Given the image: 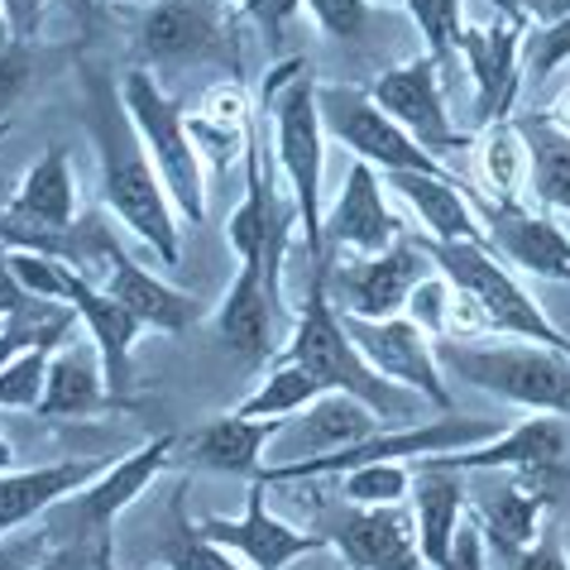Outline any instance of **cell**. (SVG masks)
Segmentation results:
<instances>
[{"label":"cell","mask_w":570,"mask_h":570,"mask_svg":"<svg viewBox=\"0 0 570 570\" xmlns=\"http://www.w3.org/2000/svg\"><path fill=\"white\" fill-rule=\"evenodd\" d=\"M82 91H87L82 125L91 135L97 173H101V207L120 226H130L164 268H178L183 264V216L173 207L164 178H158L130 110H125L120 87H110V77H101L97 68H82Z\"/></svg>","instance_id":"cell-1"},{"label":"cell","mask_w":570,"mask_h":570,"mask_svg":"<svg viewBox=\"0 0 570 570\" xmlns=\"http://www.w3.org/2000/svg\"><path fill=\"white\" fill-rule=\"evenodd\" d=\"M264 120L274 130V164L278 178L288 187L293 207H297V226H303V249L312 264L326 259V240H322V220H326V202H322V183H326V125H322V101H316V82L307 72L303 58L278 62L264 77Z\"/></svg>","instance_id":"cell-2"},{"label":"cell","mask_w":570,"mask_h":570,"mask_svg":"<svg viewBox=\"0 0 570 570\" xmlns=\"http://www.w3.org/2000/svg\"><path fill=\"white\" fill-rule=\"evenodd\" d=\"M278 360L303 364V370H312L331 393H345V399H360L364 407H374L384 426H403L417 413L413 393L389 384V379L355 351L351 331H345L336 303H331L326 259L316 264V274L303 293V307L293 312V331H288V345L278 351Z\"/></svg>","instance_id":"cell-3"},{"label":"cell","mask_w":570,"mask_h":570,"mask_svg":"<svg viewBox=\"0 0 570 570\" xmlns=\"http://www.w3.org/2000/svg\"><path fill=\"white\" fill-rule=\"evenodd\" d=\"M441 370H455L480 393L522 407V413H570V360L532 341H446Z\"/></svg>","instance_id":"cell-4"},{"label":"cell","mask_w":570,"mask_h":570,"mask_svg":"<svg viewBox=\"0 0 570 570\" xmlns=\"http://www.w3.org/2000/svg\"><path fill=\"white\" fill-rule=\"evenodd\" d=\"M120 97L178 216L187 226H202L207 220V164H202L193 135H187V110L168 97L164 82H158L154 68H145V62L120 72Z\"/></svg>","instance_id":"cell-5"},{"label":"cell","mask_w":570,"mask_h":570,"mask_svg":"<svg viewBox=\"0 0 570 570\" xmlns=\"http://www.w3.org/2000/svg\"><path fill=\"white\" fill-rule=\"evenodd\" d=\"M426 255H432V264L455 283V288H465L474 297V307L484 312L489 336L532 341V345H547V351H561L570 360V336L551 322V316L542 312V303L532 297V288H522V278L489 245H436V240H426Z\"/></svg>","instance_id":"cell-6"},{"label":"cell","mask_w":570,"mask_h":570,"mask_svg":"<svg viewBox=\"0 0 570 570\" xmlns=\"http://www.w3.org/2000/svg\"><path fill=\"white\" fill-rule=\"evenodd\" d=\"M293 226H297L293 197L278 193L274 173H268V158H264L259 135H249V149H245V193H240V202H235V212L226 220V245L235 249V264H259L264 288L274 293V303L283 312H288V297H283V259H288V230Z\"/></svg>","instance_id":"cell-7"},{"label":"cell","mask_w":570,"mask_h":570,"mask_svg":"<svg viewBox=\"0 0 570 570\" xmlns=\"http://www.w3.org/2000/svg\"><path fill=\"white\" fill-rule=\"evenodd\" d=\"M432 255H426L422 235H403L399 245L379 249V255H355V259H331L326 255V278H331V303L341 316H364V322H389V316L407 312L417 283L432 274Z\"/></svg>","instance_id":"cell-8"},{"label":"cell","mask_w":570,"mask_h":570,"mask_svg":"<svg viewBox=\"0 0 570 570\" xmlns=\"http://www.w3.org/2000/svg\"><path fill=\"white\" fill-rule=\"evenodd\" d=\"M316 101H322L326 139H336L341 149H351L360 164H370L379 173H436V178H451V168L436 164L393 116H384L370 91L316 87Z\"/></svg>","instance_id":"cell-9"},{"label":"cell","mask_w":570,"mask_h":570,"mask_svg":"<svg viewBox=\"0 0 570 570\" xmlns=\"http://www.w3.org/2000/svg\"><path fill=\"white\" fill-rule=\"evenodd\" d=\"M173 446H178V436H149L145 446H135L130 455L110 461L106 474H97L87 489H77L72 499H62L58 509L49 513L53 528H68L72 542H87V547L110 542L116 518L173 465Z\"/></svg>","instance_id":"cell-10"},{"label":"cell","mask_w":570,"mask_h":570,"mask_svg":"<svg viewBox=\"0 0 570 570\" xmlns=\"http://www.w3.org/2000/svg\"><path fill=\"white\" fill-rule=\"evenodd\" d=\"M570 461V413H528L522 422L503 426L499 436L480 441L465 451H441L426 455L413 465H432V470H455V474H518V480H537L547 484L551 474Z\"/></svg>","instance_id":"cell-11"},{"label":"cell","mask_w":570,"mask_h":570,"mask_svg":"<svg viewBox=\"0 0 570 570\" xmlns=\"http://www.w3.org/2000/svg\"><path fill=\"white\" fill-rule=\"evenodd\" d=\"M370 97H374V106L384 110V116L399 120L403 130L436 158V164H446L451 154H461V149L474 145V135L455 130V120L446 110V87H441L436 58L417 53V58L399 62V68L379 72L374 87H370Z\"/></svg>","instance_id":"cell-12"},{"label":"cell","mask_w":570,"mask_h":570,"mask_svg":"<svg viewBox=\"0 0 570 570\" xmlns=\"http://www.w3.org/2000/svg\"><path fill=\"white\" fill-rule=\"evenodd\" d=\"M264 489H268L264 480H249L245 509L235 518H202L197 532L207 537V542L226 547L245 570H288L303 557H322V551H331L326 532L293 528V522H283L274 509H268Z\"/></svg>","instance_id":"cell-13"},{"label":"cell","mask_w":570,"mask_h":570,"mask_svg":"<svg viewBox=\"0 0 570 570\" xmlns=\"http://www.w3.org/2000/svg\"><path fill=\"white\" fill-rule=\"evenodd\" d=\"M345 331H351L355 351L374 364L389 384L407 389L413 399H422L426 407L446 413L451 407V389H446V370H441V355L432 336L413 322V316H389V322H364V316H341Z\"/></svg>","instance_id":"cell-14"},{"label":"cell","mask_w":570,"mask_h":570,"mask_svg":"<svg viewBox=\"0 0 570 570\" xmlns=\"http://www.w3.org/2000/svg\"><path fill=\"white\" fill-rule=\"evenodd\" d=\"M528 10H494V20L461 29V58L474 82V110H480V130L494 120L513 116L518 87H522V49H528Z\"/></svg>","instance_id":"cell-15"},{"label":"cell","mask_w":570,"mask_h":570,"mask_svg":"<svg viewBox=\"0 0 570 570\" xmlns=\"http://www.w3.org/2000/svg\"><path fill=\"white\" fill-rule=\"evenodd\" d=\"M135 39L149 58L145 68L183 58H235V14L226 0H149Z\"/></svg>","instance_id":"cell-16"},{"label":"cell","mask_w":570,"mask_h":570,"mask_svg":"<svg viewBox=\"0 0 570 570\" xmlns=\"http://www.w3.org/2000/svg\"><path fill=\"white\" fill-rule=\"evenodd\" d=\"M216 326V341L245 364V370L264 374L268 364L278 360V351L288 345V331H293V316L274 303V293L264 288V274L259 264H235V278L220 307L212 316Z\"/></svg>","instance_id":"cell-17"},{"label":"cell","mask_w":570,"mask_h":570,"mask_svg":"<svg viewBox=\"0 0 570 570\" xmlns=\"http://www.w3.org/2000/svg\"><path fill=\"white\" fill-rule=\"evenodd\" d=\"M326 542L345 570H432L417 547L413 509H403V503H389V509H355V503H345L331 518Z\"/></svg>","instance_id":"cell-18"},{"label":"cell","mask_w":570,"mask_h":570,"mask_svg":"<svg viewBox=\"0 0 570 570\" xmlns=\"http://www.w3.org/2000/svg\"><path fill=\"white\" fill-rule=\"evenodd\" d=\"M322 240H326V255H379V249L399 245L403 240V216L389 207V193L379 183V168L360 164L345 173L336 202L326 207V220H322Z\"/></svg>","instance_id":"cell-19"},{"label":"cell","mask_w":570,"mask_h":570,"mask_svg":"<svg viewBox=\"0 0 570 570\" xmlns=\"http://www.w3.org/2000/svg\"><path fill=\"white\" fill-rule=\"evenodd\" d=\"M101 288L116 297L120 307H130L139 322H145L149 336H187V331L202 326V316H207V303H202L197 293H187V288H178V283L149 274V268L120 245L110 249Z\"/></svg>","instance_id":"cell-20"},{"label":"cell","mask_w":570,"mask_h":570,"mask_svg":"<svg viewBox=\"0 0 570 570\" xmlns=\"http://www.w3.org/2000/svg\"><path fill=\"white\" fill-rule=\"evenodd\" d=\"M484 226H489V249L509 268H518L528 278L570 283V230L551 212H532V207L494 212L489 207Z\"/></svg>","instance_id":"cell-21"},{"label":"cell","mask_w":570,"mask_h":570,"mask_svg":"<svg viewBox=\"0 0 570 570\" xmlns=\"http://www.w3.org/2000/svg\"><path fill=\"white\" fill-rule=\"evenodd\" d=\"M283 432V422H259V417H240V413H226V417H212L193 426L187 436H178L173 446V461L178 465H193V470H212V474H245L255 480L264 470V446H274Z\"/></svg>","instance_id":"cell-22"},{"label":"cell","mask_w":570,"mask_h":570,"mask_svg":"<svg viewBox=\"0 0 570 570\" xmlns=\"http://www.w3.org/2000/svg\"><path fill=\"white\" fill-rule=\"evenodd\" d=\"M110 470V455H82V461H53L35 470H6L0 474V537L29 528L35 518L53 513L62 499L87 489L97 474Z\"/></svg>","instance_id":"cell-23"},{"label":"cell","mask_w":570,"mask_h":570,"mask_svg":"<svg viewBox=\"0 0 570 570\" xmlns=\"http://www.w3.org/2000/svg\"><path fill=\"white\" fill-rule=\"evenodd\" d=\"M389 187L403 197V207L417 216L426 240L436 245H489V226L474 212V202L461 193L455 178L436 173H384Z\"/></svg>","instance_id":"cell-24"},{"label":"cell","mask_w":570,"mask_h":570,"mask_svg":"<svg viewBox=\"0 0 570 570\" xmlns=\"http://www.w3.org/2000/svg\"><path fill=\"white\" fill-rule=\"evenodd\" d=\"M120 399L116 389L106 384V370H101V355L97 345H77L68 341L49 364V384H43V399H39V417L49 422H87V417H106L116 413Z\"/></svg>","instance_id":"cell-25"},{"label":"cell","mask_w":570,"mask_h":570,"mask_svg":"<svg viewBox=\"0 0 570 570\" xmlns=\"http://www.w3.org/2000/svg\"><path fill=\"white\" fill-rule=\"evenodd\" d=\"M474 522L484 528L489 557H499L503 566H513L547 528V484L537 480H503L489 494L470 503Z\"/></svg>","instance_id":"cell-26"},{"label":"cell","mask_w":570,"mask_h":570,"mask_svg":"<svg viewBox=\"0 0 570 570\" xmlns=\"http://www.w3.org/2000/svg\"><path fill=\"white\" fill-rule=\"evenodd\" d=\"M474 183L494 212L532 207V145L528 130L513 120H494L474 135Z\"/></svg>","instance_id":"cell-27"},{"label":"cell","mask_w":570,"mask_h":570,"mask_svg":"<svg viewBox=\"0 0 570 570\" xmlns=\"http://www.w3.org/2000/svg\"><path fill=\"white\" fill-rule=\"evenodd\" d=\"M384 432L374 407H364L360 399H345V393H326L322 403H312L307 413H297L293 422H283L278 441H288V455L278 465L293 461H312V455H331L341 446H355V441Z\"/></svg>","instance_id":"cell-28"},{"label":"cell","mask_w":570,"mask_h":570,"mask_svg":"<svg viewBox=\"0 0 570 570\" xmlns=\"http://www.w3.org/2000/svg\"><path fill=\"white\" fill-rule=\"evenodd\" d=\"M413 522H417V547L426 566H441L446 551L461 532V522L470 518V489L465 474L455 470H432V465H413Z\"/></svg>","instance_id":"cell-29"},{"label":"cell","mask_w":570,"mask_h":570,"mask_svg":"<svg viewBox=\"0 0 570 570\" xmlns=\"http://www.w3.org/2000/svg\"><path fill=\"white\" fill-rule=\"evenodd\" d=\"M403 316H413V322L426 331L432 341H474V336H489V326H484V312L474 307V297L465 288H455V283L441 274V268H432L413 297H407V312Z\"/></svg>","instance_id":"cell-30"},{"label":"cell","mask_w":570,"mask_h":570,"mask_svg":"<svg viewBox=\"0 0 570 570\" xmlns=\"http://www.w3.org/2000/svg\"><path fill=\"white\" fill-rule=\"evenodd\" d=\"M326 384L316 379L303 364H288V360H274L268 370L259 374V384L235 403L240 417H259V422H293L297 413H307L312 403L326 399Z\"/></svg>","instance_id":"cell-31"},{"label":"cell","mask_w":570,"mask_h":570,"mask_svg":"<svg viewBox=\"0 0 570 570\" xmlns=\"http://www.w3.org/2000/svg\"><path fill=\"white\" fill-rule=\"evenodd\" d=\"M522 130L532 145V202L551 216H570V135L551 130L537 116Z\"/></svg>","instance_id":"cell-32"},{"label":"cell","mask_w":570,"mask_h":570,"mask_svg":"<svg viewBox=\"0 0 570 570\" xmlns=\"http://www.w3.org/2000/svg\"><path fill=\"white\" fill-rule=\"evenodd\" d=\"M183 499H187V489H178V499H173V537L158 547V557H164L158 566H168V570H245L226 547L207 542V537L197 532V522L183 518Z\"/></svg>","instance_id":"cell-33"},{"label":"cell","mask_w":570,"mask_h":570,"mask_svg":"<svg viewBox=\"0 0 570 570\" xmlns=\"http://www.w3.org/2000/svg\"><path fill=\"white\" fill-rule=\"evenodd\" d=\"M407 20L417 24L426 43V58H436V68L446 72L451 58L461 53V29H465V0H403Z\"/></svg>","instance_id":"cell-34"},{"label":"cell","mask_w":570,"mask_h":570,"mask_svg":"<svg viewBox=\"0 0 570 570\" xmlns=\"http://www.w3.org/2000/svg\"><path fill=\"white\" fill-rule=\"evenodd\" d=\"M341 499L355 509H389V503L413 499V465L407 461H379L341 474Z\"/></svg>","instance_id":"cell-35"},{"label":"cell","mask_w":570,"mask_h":570,"mask_svg":"<svg viewBox=\"0 0 570 570\" xmlns=\"http://www.w3.org/2000/svg\"><path fill=\"white\" fill-rule=\"evenodd\" d=\"M62 345L49 341V345L24 351L20 360H10L6 370H0V407H10V413H39L43 384H49V364H53V355L62 351Z\"/></svg>","instance_id":"cell-36"},{"label":"cell","mask_w":570,"mask_h":570,"mask_svg":"<svg viewBox=\"0 0 570 570\" xmlns=\"http://www.w3.org/2000/svg\"><path fill=\"white\" fill-rule=\"evenodd\" d=\"M570 62V14L547 20L528 29V49H522V82H547L551 72H561Z\"/></svg>","instance_id":"cell-37"},{"label":"cell","mask_w":570,"mask_h":570,"mask_svg":"<svg viewBox=\"0 0 570 570\" xmlns=\"http://www.w3.org/2000/svg\"><path fill=\"white\" fill-rule=\"evenodd\" d=\"M193 116H202L207 125H220V130L249 135L255 130V97L245 91L240 77H226V82H216L207 97H202V106L193 110Z\"/></svg>","instance_id":"cell-38"},{"label":"cell","mask_w":570,"mask_h":570,"mask_svg":"<svg viewBox=\"0 0 570 570\" xmlns=\"http://www.w3.org/2000/svg\"><path fill=\"white\" fill-rule=\"evenodd\" d=\"M303 10L312 14V24L336 43H351L374 24V0H303Z\"/></svg>","instance_id":"cell-39"},{"label":"cell","mask_w":570,"mask_h":570,"mask_svg":"<svg viewBox=\"0 0 570 570\" xmlns=\"http://www.w3.org/2000/svg\"><path fill=\"white\" fill-rule=\"evenodd\" d=\"M29 82H35V43H0V120H10Z\"/></svg>","instance_id":"cell-40"},{"label":"cell","mask_w":570,"mask_h":570,"mask_svg":"<svg viewBox=\"0 0 570 570\" xmlns=\"http://www.w3.org/2000/svg\"><path fill=\"white\" fill-rule=\"evenodd\" d=\"M49 0H0V43H39Z\"/></svg>","instance_id":"cell-41"},{"label":"cell","mask_w":570,"mask_h":570,"mask_svg":"<svg viewBox=\"0 0 570 570\" xmlns=\"http://www.w3.org/2000/svg\"><path fill=\"white\" fill-rule=\"evenodd\" d=\"M436 570H489V542H484V528L474 522V513L461 522V532H455L446 561H441Z\"/></svg>","instance_id":"cell-42"},{"label":"cell","mask_w":570,"mask_h":570,"mask_svg":"<svg viewBox=\"0 0 570 570\" xmlns=\"http://www.w3.org/2000/svg\"><path fill=\"white\" fill-rule=\"evenodd\" d=\"M49 528H20V532H10V537H0V570H29L35 561L49 557Z\"/></svg>","instance_id":"cell-43"},{"label":"cell","mask_w":570,"mask_h":570,"mask_svg":"<svg viewBox=\"0 0 570 570\" xmlns=\"http://www.w3.org/2000/svg\"><path fill=\"white\" fill-rule=\"evenodd\" d=\"M297 14H303V0H245V6H240V20H255L274 49L283 39V24L297 20Z\"/></svg>","instance_id":"cell-44"},{"label":"cell","mask_w":570,"mask_h":570,"mask_svg":"<svg viewBox=\"0 0 570 570\" xmlns=\"http://www.w3.org/2000/svg\"><path fill=\"white\" fill-rule=\"evenodd\" d=\"M509 570H570V561H566V551H561V537H557V528H542V537L522 551V557L509 566Z\"/></svg>","instance_id":"cell-45"},{"label":"cell","mask_w":570,"mask_h":570,"mask_svg":"<svg viewBox=\"0 0 570 570\" xmlns=\"http://www.w3.org/2000/svg\"><path fill=\"white\" fill-rule=\"evenodd\" d=\"M106 547V542H101ZM101 547H87V542H68V547H58V551H49L43 561H35L29 570H91L97 566V551Z\"/></svg>","instance_id":"cell-46"},{"label":"cell","mask_w":570,"mask_h":570,"mask_svg":"<svg viewBox=\"0 0 570 570\" xmlns=\"http://www.w3.org/2000/svg\"><path fill=\"white\" fill-rule=\"evenodd\" d=\"M29 303H35V293H24V288H20V278H14V268H10V255L0 249V316L24 312Z\"/></svg>","instance_id":"cell-47"},{"label":"cell","mask_w":570,"mask_h":570,"mask_svg":"<svg viewBox=\"0 0 570 570\" xmlns=\"http://www.w3.org/2000/svg\"><path fill=\"white\" fill-rule=\"evenodd\" d=\"M537 120H542V125H551V130H561V135H570V87H566L561 97L551 101V106H547V110H542V116H537Z\"/></svg>","instance_id":"cell-48"},{"label":"cell","mask_w":570,"mask_h":570,"mask_svg":"<svg viewBox=\"0 0 570 570\" xmlns=\"http://www.w3.org/2000/svg\"><path fill=\"white\" fill-rule=\"evenodd\" d=\"M6 470H14V446L0 436V474H6Z\"/></svg>","instance_id":"cell-49"},{"label":"cell","mask_w":570,"mask_h":570,"mask_svg":"<svg viewBox=\"0 0 570 570\" xmlns=\"http://www.w3.org/2000/svg\"><path fill=\"white\" fill-rule=\"evenodd\" d=\"M110 557H116V551H110V542H106V547L97 551V566H91V570H120V566L110 561Z\"/></svg>","instance_id":"cell-50"},{"label":"cell","mask_w":570,"mask_h":570,"mask_svg":"<svg viewBox=\"0 0 570 570\" xmlns=\"http://www.w3.org/2000/svg\"><path fill=\"white\" fill-rule=\"evenodd\" d=\"M10 135V120H0V139H6Z\"/></svg>","instance_id":"cell-51"},{"label":"cell","mask_w":570,"mask_h":570,"mask_svg":"<svg viewBox=\"0 0 570 570\" xmlns=\"http://www.w3.org/2000/svg\"><path fill=\"white\" fill-rule=\"evenodd\" d=\"M106 6H130V0H106Z\"/></svg>","instance_id":"cell-52"},{"label":"cell","mask_w":570,"mask_h":570,"mask_svg":"<svg viewBox=\"0 0 570 570\" xmlns=\"http://www.w3.org/2000/svg\"><path fill=\"white\" fill-rule=\"evenodd\" d=\"M226 6H245V0H226Z\"/></svg>","instance_id":"cell-53"},{"label":"cell","mask_w":570,"mask_h":570,"mask_svg":"<svg viewBox=\"0 0 570 570\" xmlns=\"http://www.w3.org/2000/svg\"><path fill=\"white\" fill-rule=\"evenodd\" d=\"M154 570H168V566H154Z\"/></svg>","instance_id":"cell-54"}]
</instances>
